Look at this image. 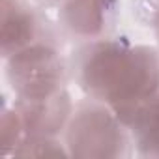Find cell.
<instances>
[{
  "label": "cell",
  "mask_w": 159,
  "mask_h": 159,
  "mask_svg": "<svg viewBox=\"0 0 159 159\" xmlns=\"http://www.w3.org/2000/svg\"><path fill=\"white\" fill-rule=\"evenodd\" d=\"M71 71L84 96L111 107L124 124L159 94V49L152 45L111 38L86 41L75 49Z\"/></svg>",
  "instance_id": "cell-1"
},
{
  "label": "cell",
  "mask_w": 159,
  "mask_h": 159,
  "mask_svg": "<svg viewBox=\"0 0 159 159\" xmlns=\"http://www.w3.org/2000/svg\"><path fill=\"white\" fill-rule=\"evenodd\" d=\"M152 26H153L155 38L159 39V0H155V4H153V11H152Z\"/></svg>",
  "instance_id": "cell-9"
},
{
  "label": "cell",
  "mask_w": 159,
  "mask_h": 159,
  "mask_svg": "<svg viewBox=\"0 0 159 159\" xmlns=\"http://www.w3.org/2000/svg\"><path fill=\"white\" fill-rule=\"evenodd\" d=\"M4 62L8 83L19 101L49 98L66 88L67 66L54 39L32 43Z\"/></svg>",
  "instance_id": "cell-3"
},
{
  "label": "cell",
  "mask_w": 159,
  "mask_h": 159,
  "mask_svg": "<svg viewBox=\"0 0 159 159\" xmlns=\"http://www.w3.org/2000/svg\"><path fill=\"white\" fill-rule=\"evenodd\" d=\"M118 6L120 0H64L58 6V23L73 39H101L112 30Z\"/></svg>",
  "instance_id": "cell-4"
},
{
  "label": "cell",
  "mask_w": 159,
  "mask_h": 159,
  "mask_svg": "<svg viewBox=\"0 0 159 159\" xmlns=\"http://www.w3.org/2000/svg\"><path fill=\"white\" fill-rule=\"evenodd\" d=\"M39 2H41L43 6H51V8H52V6H56V8H58V6L64 2V0H39Z\"/></svg>",
  "instance_id": "cell-10"
},
{
  "label": "cell",
  "mask_w": 159,
  "mask_h": 159,
  "mask_svg": "<svg viewBox=\"0 0 159 159\" xmlns=\"http://www.w3.org/2000/svg\"><path fill=\"white\" fill-rule=\"evenodd\" d=\"M13 107L21 116L25 137H56L62 129L67 127L75 109L67 88L41 99H15Z\"/></svg>",
  "instance_id": "cell-6"
},
{
  "label": "cell",
  "mask_w": 159,
  "mask_h": 159,
  "mask_svg": "<svg viewBox=\"0 0 159 159\" xmlns=\"http://www.w3.org/2000/svg\"><path fill=\"white\" fill-rule=\"evenodd\" d=\"M135 153L140 157H159V94L142 103L125 122Z\"/></svg>",
  "instance_id": "cell-7"
},
{
  "label": "cell",
  "mask_w": 159,
  "mask_h": 159,
  "mask_svg": "<svg viewBox=\"0 0 159 159\" xmlns=\"http://www.w3.org/2000/svg\"><path fill=\"white\" fill-rule=\"evenodd\" d=\"M54 39L41 13L28 0H2V56L43 41Z\"/></svg>",
  "instance_id": "cell-5"
},
{
  "label": "cell",
  "mask_w": 159,
  "mask_h": 159,
  "mask_svg": "<svg viewBox=\"0 0 159 159\" xmlns=\"http://www.w3.org/2000/svg\"><path fill=\"white\" fill-rule=\"evenodd\" d=\"M15 155H69L56 137H25L13 150Z\"/></svg>",
  "instance_id": "cell-8"
},
{
  "label": "cell",
  "mask_w": 159,
  "mask_h": 159,
  "mask_svg": "<svg viewBox=\"0 0 159 159\" xmlns=\"http://www.w3.org/2000/svg\"><path fill=\"white\" fill-rule=\"evenodd\" d=\"M131 133L120 116L101 101H79L66 127V148L75 157L131 155Z\"/></svg>",
  "instance_id": "cell-2"
}]
</instances>
